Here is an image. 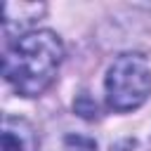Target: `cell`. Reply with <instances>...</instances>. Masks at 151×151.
I'll return each mask as SVG.
<instances>
[{"instance_id":"cell-1","label":"cell","mask_w":151,"mask_h":151,"mask_svg":"<svg viewBox=\"0 0 151 151\" xmlns=\"http://www.w3.org/2000/svg\"><path fill=\"white\" fill-rule=\"evenodd\" d=\"M64 59V45L52 31H33L14 40V45L5 52L2 73L5 80L21 97L42 94Z\"/></svg>"},{"instance_id":"cell-7","label":"cell","mask_w":151,"mask_h":151,"mask_svg":"<svg viewBox=\"0 0 151 151\" xmlns=\"http://www.w3.org/2000/svg\"><path fill=\"white\" fill-rule=\"evenodd\" d=\"M111 151H142V146L137 139H120L111 146Z\"/></svg>"},{"instance_id":"cell-6","label":"cell","mask_w":151,"mask_h":151,"mask_svg":"<svg viewBox=\"0 0 151 151\" xmlns=\"http://www.w3.org/2000/svg\"><path fill=\"white\" fill-rule=\"evenodd\" d=\"M73 106H76V111H78L83 118H97V116H99L97 101H94L90 94H80V97H78V101H76Z\"/></svg>"},{"instance_id":"cell-4","label":"cell","mask_w":151,"mask_h":151,"mask_svg":"<svg viewBox=\"0 0 151 151\" xmlns=\"http://www.w3.org/2000/svg\"><path fill=\"white\" fill-rule=\"evenodd\" d=\"M42 12H45V5H35V2H5V12H2L5 35H12L14 31H21V28L31 26Z\"/></svg>"},{"instance_id":"cell-2","label":"cell","mask_w":151,"mask_h":151,"mask_svg":"<svg viewBox=\"0 0 151 151\" xmlns=\"http://www.w3.org/2000/svg\"><path fill=\"white\" fill-rule=\"evenodd\" d=\"M106 101L113 111H134L151 94V66L142 54H120L106 73Z\"/></svg>"},{"instance_id":"cell-3","label":"cell","mask_w":151,"mask_h":151,"mask_svg":"<svg viewBox=\"0 0 151 151\" xmlns=\"http://www.w3.org/2000/svg\"><path fill=\"white\" fill-rule=\"evenodd\" d=\"M2 151H38L33 127L24 118L7 116L2 123Z\"/></svg>"},{"instance_id":"cell-5","label":"cell","mask_w":151,"mask_h":151,"mask_svg":"<svg viewBox=\"0 0 151 151\" xmlns=\"http://www.w3.org/2000/svg\"><path fill=\"white\" fill-rule=\"evenodd\" d=\"M59 151H97V144L85 134H66L61 139Z\"/></svg>"}]
</instances>
